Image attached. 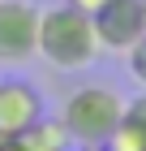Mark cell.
<instances>
[{
	"label": "cell",
	"mask_w": 146,
	"mask_h": 151,
	"mask_svg": "<svg viewBox=\"0 0 146 151\" xmlns=\"http://www.w3.org/2000/svg\"><path fill=\"white\" fill-rule=\"evenodd\" d=\"M39 56V9L30 0H0V65Z\"/></svg>",
	"instance_id": "cell-3"
},
{
	"label": "cell",
	"mask_w": 146,
	"mask_h": 151,
	"mask_svg": "<svg viewBox=\"0 0 146 151\" xmlns=\"http://www.w3.org/2000/svg\"><path fill=\"white\" fill-rule=\"evenodd\" d=\"M108 147L112 151H146V125L137 121L129 108H125V116L116 121V129H112V138H108Z\"/></svg>",
	"instance_id": "cell-7"
},
{
	"label": "cell",
	"mask_w": 146,
	"mask_h": 151,
	"mask_svg": "<svg viewBox=\"0 0 146 151\" xmlns=\"http://www.w3.org/2000/svg\"><path fill=\"white\" fill-rule=\"evenodd\" d=\"M142 22H146V0H142Z\"/></svg>",
	"instance_id": "cell-13"
},
{
	"label": "cell",
	"mask_w": 146,
	"mask_h": 151,
	"mask_svg": "<svg viewBox=\"0 0 146 151\" xmlns=\"http://www.w3.org/2000/svg\"><path fill=\"white\" fill-rule=\"evenodd\" d=\"M95 35H99V47H103V52L129 56V52L146 39L142 0H108V4L95 13Z\"/></svg>",
	"instance_id": "cell-4"
},
{
	"label": "cell",
	"mask_w": 146,
	"mask_h": 151,
	"mask_svg": "<svg viewBox=\"0 0 146 151\" xmlns=\"http://www.w3.org/2000/svg\"><path fill=\"white\" fill-rule=\"evenodd\" d=\"M129 69H133V78H137V82L146 86V39H142V43L133 47V52H129Z\"/></svg>",
	"instance_id": "cell-8"
},
{
	"label": "cell",
	"mask_w": 146,
	"mask_h": 151,
	"mask_svg": "<svg viewBox=\"0 0 146 151\" xmlns=\"http://www.w3.org/2000/svg\"><path fill=\"white\" fill-rule=\"evenodd\" d=\"M17 138H26L34 151H65L69 142H73V138H69V129H65V121H60V116H47V112L39 116L26 134H17Z\"/></svg>",
	"instance_id": "cell-6"
},
{
	"label": "cell",
	"mask_w": 146,
	"mask_h": 151,
	"mask_svg": "<svg viewBox=\"0 0 146 151\" xmlns=\"http://www.w3.org/2000/svg\"><path fill=\"white\" fill-rule=\"evenodd\" d=\"M78 151H112L108 142H78Z\"/></svg>",
	"instance_id": "cell-12"
},
{
	"label": "cell",
	"mask_w": 146,
	"mask_h": 151,
	"mask_svg": "<svg viewBox=\"0 0 146 151\" xmlns=\"http://www.w3.org/2000/svg\"><path fill=\"white\" fill-rule=\"evenodd\" d=\"M99 35H95V17L60 0L56 9L39 13V56L56 69H86L99 56Z\"/></svg>",
	"instance_id": "cell-1"
},
{
	"label": "cell",
	"mask_w": 146,
	"mask_h": 151,
	"mask_svg": "<svg viewBox=\"0 0 146 151\" xmlns=\"http://www.w3.org/2000/svg\"><path fill=\"white\" fill-rule=\"evenodd\" d=\"M0 151H34L26 138H0Z\"/></svg>",
	"instance_id": "cell-11"
},
{
	"label": "cell",
	"mask_w": 146,
	"mask_h": 151,
	"mask_svg": "<svg viewBox=\"0 0 146 151\" xmlns=\"http://www.w3.org/2000/svg\"><path fill=\"white\" fill-rule=\"evenodd\" d=\"M43 116V95L22 78L0 82V138H17Z\"/></svg>",
	"instance_id": "cell-5"
},
{
	"label": "cell",
	"mask_w": 146,
	"mask_h": 151,
	"mask_svg": "<svg viewBox=\"0 0 146 151\" xmlns=\"http://www.w3.org/2000/svg\"><path fill=\"white\" fill-rule=\"evenodd\" d=\"M120 116H125V99L112 86H99V82L78 86L60 108V121H65L73 142H108Z\"/></svg>",
	"instance_id": "cell-2"
},
{
	"label": "cell",
	"mask_w": 146,
	"mask_h": 151,
	"mask_svg": "<svg viewBox=\"0 0 146 151\" xmlns=\"http://www.w3.org/2000/svg\"><path fill=\"white\" fill-rule=\"evenodd\" d=\"M65 4H73V9H82V13H90V17H95V13H99L108 0H65Z\"/></svg>",
	"instance_id": "cell-9"
},
{
	"label": "cell",
	"mask_w": 146,
	"mask_h": 151,
	"mask_svg": "<svg viewBox=\"0 0 146 151\" xmlns=\"http://www.w3.org/2000/svg\"><path fill=\"white\" fill-rule=\"evenodd\" d=\"M125 108H129V112H133V116H137V121H142V125H146V91H142V95H137L133 104H125Z\"/></svg>",
	"instance_id": "cell-10"
}]
</instances>
